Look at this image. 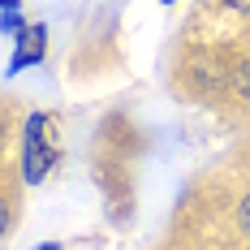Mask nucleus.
<instances>
[{
	"instance_id": "7ed1b4c3",
	"label": "nucleus",
	"mask_w": 250,
	"mask_h": 250,
	"mask_svg": "<svg viewBox=\"0 0 250 250\" xmlns=\"http://www.w3.org/2000/svg\"><path fill=\"white\" fill-rule=\"evenodd\" d=\"M18 229V199H4L0 194V246H4V237Z\"/></svg>"
},
{
	"instance_id": "0eeeda50",
	"label": "nucleus",
	"mask_w": 250,
	"mask_h": 250,
	"mask_svg": "<svg viewBox=\"0 0 250 250\" xmlns=\"http://www.w3.org/2000/svg\"><path fill=\"white\" fill-rule=\"evenodd\" d=\"M225 4H233V9H242V13H250V0H225Z\"/></svg>"
},
{
	"instance_id": "423d86ee",
	"label": "nucleus",
	"mask_w": 250,
	"mask_h": 250,
	"mask_svg": "<svg viewBox=\"0 0 250 250\" xmlns=\"http://www.w3.org/2000/svg\"><path fill=\"white\" fill-rule=\"evenodd\" d=\"M237 225H242V229L250 233V194L242 199V207H237Z\"/></svg>"
},
{
	"instance_id": "20e7f679",
	"label": "nucleus",
	"mask_w": 250,
	"mask_h": 250,
	"mask_svg": "<svg viewBox=\"0 0 250 250\" xmlns=\"http://www.w3.org/2000/svg\"><path fill=\"white\" fill-rule=\"evenodd\" d=\"M0 30L18 39V35L26 30V18H22V9H4V13H0Z\"/></svg>"
},
{
	"instance_id": "1a4fd4ad",
	"label": "nucleus",
	"mask_w": 250,
	"mask_h": 250,
	"mask_svg": "<svg viewBox=\"0 0 250 250\" xmlns=\"http://www.w3.org/2000/svg\"><path fill=\"white\" fill-rule=\"evenodd\" d=\"M35 250H65L61 242H43V246H35Z\"/></svg>"
},
{
	"instance_id": "39448f33",
	"label": "nucleus",
	"mask_w": 250,
	"mask_h": 250,
	"mask_svg": "<svg viewBox=\"0 0 250 250\" xmlns=\"http://www.w3.org/2000/svg\"><path fill=\"white\" fill-rule=\"evenodd\" d=\"M233 91H237V95H242V100L250 104V61L233 69Z\"/></svg>"
},
{
	"instance_id": "6e6552de",
	"label": "nucleus",
	"mask_w": 250,
	"mask_h": 250,
	"mask_svg": "<svg viewBox=\"0 0 250 250\" xmlns=\"http://www.w3.org/2000/svg\"><path fill=\"white\" fill-rule=\"evenodd\" d=\"M9 138V121H4V112H0V143Z\"/></svg>"
},
{
	"instance_id": "f257e3e1",
	"label": "nucleus",
	"mask_w": 250,
	"mask_h": 250,
	"mask_svg": "<svg viewBox=\"0 0 250 250\" xmlns=\"http://www.w3.org/2000/svg\"><path fill=\"white\" fill-rule=\"evenodd\" d=\"M56 134H52L48 112H30L22 125V177L26 186H43L48 173L56 168Z\"/></svg>"
},
{
	"instance_id": "f03ea898",
	"label": "nucleus",
	"mask_w": 250,
	"mask_h": 250,
	"mask_svg": "<svg viewBox=\"0 0 250 250\" xmlns=\"http://www.w3.org/2000/svg\"><path fill=\"white\" fill-rule=\"evenodd\" d=\"M48 56V30L43 26H26L22 35L13 39V61H9V78L30 69V65H43Z\"/></svg>"
},
{
	"instance_id": "9d476101",
	"label": "nucleus",
	"mask_w": 250,
	"mask_h": 250,
	"mask_svg": "<svg viewBox=\"0 0 250 250\" xmlns=\"http://www.w3.org/2000/svg\"><path fill=\"white\" fill-rule=\"evenodd\" d=\"M164 4H177V0H164Z\"/></svg>"
}]
</instances>
